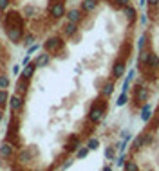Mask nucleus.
<instances>
[{
	"label": "nucleus",
	"instance_id": "f257e3e1",
	"mask_svg": "<svg viewBox=\"0 0 159 171\" xmlns=\"http://www.w3.org/2000/svg\"><path fill=\"white\" fill-rule=\"evenodd\" d=\"M141 31L137 0H83L29 49L0 133L2 171H61L109 117Z\"/></svg>",
	"mask_w": 159,
	"mask_h": 171
},
{
	"label": "nucleus",
	"instance_id": "f03ea898",
	"mask_svg": "<svg viewBox=\"0 0 159 171\" xmlns=\"http://www.w3.org/2000/svg\"><path fill=\"white\" fill-rule=\"evenodd\" d=\"M83 0H0V34L16 50L33 49Z\"/></svg>",
	"mask_w": 159,
	"mask_h": 171
},
{
	"label": "nucleus",
	"instance_id": "7ed1b4c3",
	"mask_svg": "<svg viewBox=\"0 0 159 171\" xmlns=\"http://www.w3.org/2000/svg\"><path fill=\"white\" fill-rule=\"evenodd\" d=\"M129 90L118 101L130 114L150 110V101L159 94V0H145L141 9V31Z\"/></svg>",
	"mask_w": 159,
	"mask_h": 171
},
{
	"label": "nucleus",
	"instance_id": "20e7f679",
	"mask_svg": "<svg viewBox=\"0 0 159 171\" xmlns=\"http://www.w3.org/2000/svg\"><path fill=\"white\" fill-rule=\"evenodd\" d=\"M121 171H159V101L150 110L145 128L118 158Z\"/></svg>",
	"mask_w": 159,
	"mask_h": 171
},
{
	"label": "nucleus",
	"instance_id": "39448f33",
	"mask_svg": "<svg viewBox=\"0 0 159 171\" xmlns=\"http://www.w3.org/2000/svg\"><path fill=\"white\" fill-rule=\"evenodd\" d=\"M15 61H16V49H13L0 34V133H2L7 119L9 99H11V90L15 81L13 74Z\"/></svg>",
	"mask_w": 159,
	"mask_h": 171
},
{
	"label": "nucleus",
	"instance_id": "423d86ee",
	"mask_svg": "<svg viewBox=\"0 0 159 171\" xmlns=\"http://www.w3.org/2000/svg\"><path fill=\"white\" fill-rule=\"evenodd\" d=\"M0 171H2V169H0Z\"/></svg>",
	"mask_w": 159,
	"mask_h": 171
}]
</instances>
